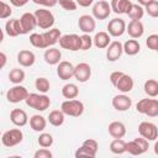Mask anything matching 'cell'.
<instances>
[{
    "label": "cell",
    "instance_id": "obj_39",
    "mask_svg": "<svg viewBox=\"0 0 158 158\" xmlns=\"http://www.w3.org/2000/svg\"><path fill=\"white\" fill-rule=\"evenodd\" d=\"M12 14V9L9 4H6L5 1H1L0 2V19L1 20H5L7 17H10V15Z\"/></svg>",
    "mask_w": 158,
    "mask_h": 158
},
{
    "label": "cell",
    "instance_id": "obj_47",
    "mask_svg": "<svg viewBox=\"0 0 158 158\" xmlns=\"http://www.w3.org/2000/svg\"><path fill=\"white\" fill-rule=\"evenodd\" d=\"M37 5H42L46 7H53L58 4V0H32Z\"/></svg>",
    "mask_w": 158,
    "mask_h": 158
},
{
    "label": "cell",
    "instance_id": "obj_23",
    "mask_svg": "<svg viewBox=\"0 0 158 158\" xmlns=\"http://www.w3.org/2000/svg\"><path fill=\"white\" fill-rule=\"evenodd\" d=\"M43 58H44V62L49 65H56L60 62V58H62V53L58 48H54V47H48V49H46L44 54H43Z\"/></svg>",
    "mask_w": 158,
    "mask_h": 158
},
{
    "label": "cell",
    "instance_id": "obj_7",
    "mask_svg": "<svg viewBox=\"0 0 158 158\" xmlns=\"http://www.w3.org/2000/svg\"><path fill=\"white\" fill-rule=\"evenodd\" d=\"M22 139H23V133L20 128H11L4 132L1 137V142L5 147H15L19 143H21Z\"/></svg>",
    "mask_w": 158,
    "mask_h": 158
},
{
    "label": "cell",
    "instance_id": "obj_10",
    "mask_svg": "<svg viewBox=\"0 0 158 158\" xmlns=\"http://www.w3.org/2000/svg\"><path fill=\"white\" fill-rule=\"evenodd\" d=\"M93 16L96 20H105L111 14V5L105 0H99L93 6Z\"/></svg>",
    "mask_w": 158,
    "mask_h": 158
},
{
    "label": "cell",
    "instance_id": "obj_6",
    "mask_svg": "<svg viewBox=\"0 0 158 158\" xmlns=\"http://www.w3.org/2000/svg\"><path fill=\"white\" fill-rule=\"evenodd\" d=\"M30 93L28 90L20 85V84H15V86L10 88L6 93V99L9 102H12V104H17V102H21L23 100H26L28 98Z\"/></svg>",
    "mask_w": 158,
    "mask_h": 158
},
{
    "label": "cell",
    "instance_id": "obj_13",
    "mask_svg": "<svg viewBox=\"0 0 158 158\" xmlns=\"http://www.w3.org/2000/svg\"><path fill=\"white\" fill-rule=\"evenodd\" d=\"M111 104L116 111H127L132 106V99L122 93L120 95H115L112 98Z\"/></svg>",
    "mask_w": 158,
    "mask_h": 158
},
{
    "label": "cell",
    "instance_id": "obj_48",
    "mask_svg": "<svg viewBox=\"0 0 158 158\" xmlns=\"http://www.w3.org/2000/svg\"><path fill=\"white\" fill-rule=\"evenodd\" d=\"M122 74H123V72H121V70H116V72H112L110 74V81H111V84L114 86L116 85V83L118 81V79L122 77Z\"/></svg>",
    "mask_w": 158,
    "mask_h": 158
},
{
    "label": "cell",
    "instance_id": "obj_42",
    "mask_svg": "<svg viewBox=\"0 0 158 158\" xmlns=\"http://www.w3.org/2000/svg\"><path fill=\"white\" fill-rule=\"evenodd\" d=\"M58 4L60 5V7H63L67 11H74L77 10V1L75 0H58Z\"/></svg>",
    "mask_w": 158,
    "mask_h": 158
},
{
    "label": "cell",
    "instance_id": "obj_28",
    "mask_svg": "<svg viewBox=\"0 0 158 158\" xmlns=\"http://www.w3.org/2000/svg\"><path fill=\"white\" fill-rule=\"evenodd\" d=\"M30 126H31V128H32L33 131H36V132H42V131H44V128H46V126H47V121H46V118H44L43 116H41V115H33V116H31V118H30Z\"/></svg>",
    "mask_w": 158,
    "mask_h": 158
},
{
    "label": "cell",
    "instance_id": "obj_15",
    "mask_svg": "<svg viewBox=\"0 0 158 158\" xmlns=\"http://www.w3.org/2000/svg\"><path fill=\"white\" fill-rule=\"evenodd\" d=\"M74 69L75 67L67 60H60L57 67V75L62 80H69L72 77H74Z\"/></svg>",
    "mask_w": 158,
    "mask_h": 158
},
{
    "label": "cell",
    "instance_id": "obj_9",
    "mask_svg": "<svg viewBox=\"0 0 158 158\" xmlns=\"http://www.w3.org/2000/svg\"><path fill=\"white\" fill-rule=\"evenodd\" d=\"M138 133L147 141H156L158 138V127L148 121H143L138 125Z\"/></svg>",
    "mask_w": 158,
    "mask_h": 158
},
{
    "label": "cell",
    "instance_id": "obj_2",
    "mask_svg": "<svg viewBox=\"0 0 158 158\" xmlns=\"http://www.w3.org/2000/svg\"><path fill=\"white\" fill-rule=\"evenodd\" d=\"M60 110L68 116L79 117L84 112V104L77 99H67L65 101L62 102Z\"/></svg>",
    "mask_w": 158,
    "mask_h": 158
},
{
    "label": "cell",
    "instance_id": "obj_31",
    "mask_svg": "<svg viewBox=\"0 0 158 158\" xmlns=\"http://www.w3.org/2000/svg\"><path fill=\"white\" fill-rule=\"evenodd\" d=\"M62 95L65 99H75L79 95V89L75 84L68 83L62 88Z\"/></svg>",
    "mask_w": 158,
    "mask_h": 158
},
{
    "label": "cell",
    "instance_id": "obj_27",
    "mask_svg": "<svg viewBox=\"0 0 158 158\" xmlns=\"http://www.w3.org/2000/svg\"><path fill=\"white\" fill-rule=\"evenodd\" d=\"M5 32L10 37H17L19 35H22L19 19H11L5 23Z\"/></svg>",
    "mask_w": 158,
    "mask_h": 158
},
{
    "label": "cell",
    "instance_id": "obj_20",
    "mask_svg": "<svg viewBox=\"0 0 158 158\" xmlns=\"http://www.w3.org/2000/svg\"><path fill=\"white\" fill-rule=\"evenodd\" d=\"M17 62L22 67H32L36 62V56L31 51L22 49L17 53Z\"/></svg>",
    "mask_w": 158,
    "mask_h": 158
},
{
    "label": "cell",
    "instance_id": "obj_30",
    "mask_svg": "<svg viewBox=\"0 0 158 158\" xmlns=\"http://www.w3.org/2000/svg\"><path fill=\"white\" fill-rule=\"evenodd\" d=\"M64 116H65V114L62 110H53L48 115V122L56 127L62 126L64 122Z\"/></svg>",
    "mask_w": 158,
    "mask_h": 158
},
{
    "label": "cell",
    "instance_id": "obj_41",
    "mask_svg": "<svg viewBox=\"0 0 158 158\" xmlns=\"http://www.w3.org/2000/svg\"><path fill=\"white\" fill-rule=\"evenodd\" d=\"M144 11L151 16V17H158V1L153 0L152 2H149L148 5L144 6Z\"/></svg>",
    "mask_w": 158,
    "mask_h": 158
},
{
    "label": "cell",
    "instance_id": "obj_34",
    "mask_svg": "<svg viewBox=\"0 0 158 158\" xmlns=\"http://www.w3.org/2000/svg\"><path fill=\"white\" fill-rule=\"evenodd\" d=\"M9 80L12 84H21L25 80V72L20 68H14L9 73Z\"/></svg>",
    "mask_w": 158,
    "mask_h": 158
},
{
    "label": "cell",
    "instance_id": "obj_1",
    "mask_svg": "<svg viewBox=\"0 0 158 158\" xmlns=\"http://www.w3.org/2000/svg\"><path fill=\"white\" fill-rule=\"evenodd\" d=\"M25 101H26L27 106H30L37 111H44L51 105V99L46 94H42V93L41 94L31 93Z\"/></svg>",
    "mask_w": 158,
    "mask_h": 158
},
{
    "label": "cell",
    "instance_id": "obj_35",
    "mask_svg": "<svg viewBox=\"0 0 158 158\" xmlns=\"http://www.w3.org/2000/svg\"><path fill=\"white\" fill-rule=\"evenodd\" d=\"M127 15H128V17L131 20H141L143 17V15H144V9L139 4H132V6H131V9H130Z\"/></svg>",
    "mask_w": 158,
    "mask_h": 158
},
{
    "label": "cell",
    "instance_id": "obj_24",
    "mask_svg": "<svg viewBox=\"0 0 158 158\" xmlns=\"http://www.w3.org/2000/svg\"><path fill=\"white\" fill-rule=\"evenodd\" d=\"M111 5V10L115 12V14H128L131 6H132V2L130 0H111L110 2Z\"/></svg>",
    "mask_w": 158,
    "mask_h": 158
},
{
    "label": "cell",
    "instance_id": "obj_4",
    "mask_svg": "<svg viewBox=\"0 0 158 158\" xmlns=\"http://www.w3.org/2000/svg\"><path fill=\"white\" fill-rule=\"evenodd\" d=\"M37 25L42 30H49L54 25V15L47 9H38L35 11Z\"/></svg>",
    "mask_w": 158,
    "mask_h": 158
},
{
    "label": "cell",
    "instance_id": "obj_51",
    "mask_svg": "<svg viewBox=\"0 0 158 158\" xmlns=\"http://www.w3.org/2000/svg\"><path fill=\"white\" fill-rule=\"evenodd\" d=\"M0 58H1V64H0V67L4 68L5 64H6V54H5L4 52H1V53H0Z\"/></svg>",
    "mask_w": 158,
    "mask_h": 158
},
{
    "label": "cell",
    "instance_id": "obj_12",
    "mask_svg": "<svg viewBox=\"0 0 158 158\" xmlns=\"http://www.w3.org/2000/svg\"><path fill=\"white\" fill-rule=\"evenodd\" d=\"M20 26H21V32L22 35H26L30 31H32L37 25V19L35 16V14H31V12H25L20 19Z\"/></svg>",
    "mask_w": 158,
    "mask_h": 158
},
{
    "label": "cell",
    "instance_id": "obj_22",
    "mask_svg": "<svg viewBox=\"0 0 158 158\" xmlns=\"http://www.w3.org/2000/svg\"><path fill=\"white\" fill-rule=\"evenodd\" d=\"M43 35V40H44V44H46V48L51 47V46H54L57 42H59L60 37H62V33H60V30L58 28H49V31H46Z\"/></svg>",
    "mask_w": 158,
    "mask_h": 158
},
{
    "label": "cell",
    "instance_id": "obj_16",
    "mask_svg": "<svg viewBox=\"0 0 158 158\" xmlns=\"http://www.w3.org/2000/svg\"><path fill=\"white\" fill-rule=\"evenodd\" d=\"M91 77V67L88 63H79L75 65L74 69V78L79 81V83H85L90 79Z\"/></svg>",
    "mask_w": 158,
    "mask_h": 158
},
{
    "label": "cell",
    "instance_id": "obj_32",
    "mask_svg": "<svg viewBox=\"0 0 158 158\" xmlns=\"http://www.w3.org/2000/svg\"><path fill=\"white\" fill-rule=\"evenodd\" d=\"M143 89H144V93L148 96L156 98L158 95V81L156 79H148V80L144 81Z\"/></svg>",
    "mask_w": 158,
    "mask_h": 158
},
{
    "label": "cell",
    "instance_id": "obj_21",
    "mask_svg": "<svg viewBox=\"0 0 158 158\" xmlns=\"http://www.w3.org/2000/svg\"><path fill=\"white\" fill-rule=\"evenodd\" d=\"M133 79H132V77L131 75H128V74H122V77L118 79V81L116 83V85H115V88L117 89V90H120L121 93H123V94H126V93H130L132 89H133Z\"/></svg>",
    "mask_w": 158,
    "mask_h": 158
},
{
    "label": "cell",
    "instance_id": "obj_33",
    "mask_svg": "<svg viewBox=\"0 0 158 158\" xmlns=\"http://www.w3.org/2000/svg\"><path fill=\"white\" fill-rule=\"evenodd\" d=\"M126 146H127V143L122 138H115L110 143V151L114 154H122L126 152Z\"/></svg>",
    "mask_w": 158,
    "mask_h": 158
},
{
    "label": "cell",
    "instance_id": "obj_53",
    "mask_svg": "<svg viewBox=\"0 0 158 158\" xmlns=\"http://www.w3.org/2000/svg\"><path fill=\"white\" fill-rule=\"evenodd\" d=\"M154 153L158 156V141L154 143Z\"/></svg>",
    "mask_w": 158,
    "mask_h": 158
},
{
    "label": "cell",
    "instance_id": "obj_8",
    "mask_svg": "<svg viewBox=\"0 0 158 158\" xmlns=\"http://www.w3.org/2000/svg\"><path fill=\"white\" fill-rule=\"evenodd\" d=\"M147 149H148V141L142 136L127 142L126 146V152H128L132 156H141L144 152H147Z\"/></svg>",
    "mask_w": 158,
    "mask_h": 158
},
{
    "label": "cell",
    "instance_id": "obj_37",
    "mask_svg": "<svg viewBox=\"0 0 158 158\" xmlns=\"http://www.w3.org/2000/svg\"><path fill=\"white\" fill-rule=\"evenodd\" d=\"M30 42L33 47L36 48H46L44 44V40H43V35L42 33H31L30 35Z\"/></svg>",
    "mask_w": 158,
    "mask_h": 158
},
{
    "label": "cell",
    "instance_id": "obj_25",
    "mask_svg": "<svg viewBox=\"0 0 158 158\" xmlns=\"http://www.w3.org/2000/svg\"><path fill=\"white\" fill-rule=\"evenodd\" d=\"M107 130L110 136H112L114 138H123L126 135V126L121 121H112L109 125Z\"/></svg>",
    "mask_w": 158,
    "mask_h": 158
},
{
    "label": "cell",
    "instance_id": "obj_38",
    "mask_svg": "<svg viewBox=\"0 0 158 158\" xmlns=\"http://www.w3.org/2000/svg\"><path fill=\"white\" fill-rule=\"evenodd\" d=\"M37 142H38V144H40L41 147L48 148V147H51V146L53 144V137H52L51 133H46V132H43V133H41V135L38 136Z\"/></svg>",
    "mask_w": 158,
    "mask_h": 158
},
{
    "label": "cell",
    "instance_id": "obj_43",
    "mask_svg": "<svg viewBox=\"0 0 158 158\" xmlns=\"http://www.w3.org/2000/svg\"><path fill=\"white\" fill-rule=\"evenodd\" d=\"M83 146H84V147H86L91 153H94V154L96 156V152H98L99 144H98V142H96L95 139H93V138H88V139H85V141L83 142Z\"/></svg>",
    "mask_w": 158,
    "mask_h": 158
},
{
    "label": "cell",
    "instance_id": "obj_29",
    "mask_svg": "<svg viewBox=\"0 0 158 158\" xmlns=\"http://www.w3.org/2000/svg\"><path fill=\"white\" fill-rule=\"evenodd\" d=\"M141 51V44L137 40L132 38V40H127L123 43V52L127 56H136L138 52Z\"/></svg>",
    "mask_w": 158,
    "mask_h": 158
},
{
    "label": "cell",
    "instance_id": "obj_14",
    "mask_svg": "<svg viewBox=\"0 0 158 158\" xmlns=\"http://www.w3.org/2000/svg\"><path fill=\"white\" fill-rule=\"evenodd\" d=\"M123 53V44L120 41H114L107 46L106 58L109 62H116Z\"/></svg>",
    "mask_w": 158,
    "mask_h": 158
},
{
    "label": "cell",
    "instance_id": "obj_17",
    "mask_svg": "<svg viewBox=\"0 0 158 158\" xmlns=\"http://www.w3.org/2000/svg\"><path fill=\"white\" fill-rule=\"evenodd\" d=\"M78 26H79V30L83 33H89L90 35L91 32H94V30L96 27L95 17L90 16V15H81L78 20Z\"/></svg>",
    "mask_w": 158,
    "mask_h": 158
},
{
    "label": "cell",
    "instance_id": "obj_26",
    "mask_svg": "<svg viewBox=\"0 0 158 158\" xmlns=\"http://www.w3.org/2000/svg\"><path fill=\"white\" fill-rule=\"evenodd\" d=\"M93 43L96 48L99 49H104V48H107V46L111 43V38H110V35L109 32H104V31H100L98 32L94 38H93Z\"/></svg>",
    "mask_w": 158,
    "mask_h": 158
},
{
    "label": "cell",
    "instance_id": "obj_5",
    "mask_svg": "<svg viewBox=\"0 0 158 158\" xmlns=\"http://www.w3.org/2000/svg\"><path fill=\"white\" fill-rule=\"evenodd\" d=\"M59 46L63 49L75 52V51H79L81 47V38H80V36H78L75 33L63 35L59 40Z\"/></svg>",
    "mask_w": 158,
    "mask_h": 158
},
{
    "label": "cell",
    "instance_id": "obj_49",
    "mask_svg": "<svg viewBox=\"0 0 158 158\" xmlns=\"http://www.w3.org/2000/svg\"><path fill=\"white\" fill-rule=\"evenodd\" d=\"M30 0H10L11 5L16 6V7H21V6H25Z\"/></svg>",
    "mask_w": 158,
    "mask_h": 158
},
{
    "label": "cell",
    "instance_id": "obj_54",
    "mask_svg": "<svg viewBox=\"0 0 158 158\" xmlns=\"http://www.w3.org/2000/svg\"><path fill=\"white\" fill-rule=\"evenodd\" d=\"M156 52H157V53H158V48H157V51H156Z\"/></svg>",
    "mask_w": 158,
    "mask_h": 158
},
{
    "label": "cell",
    "instance_id": "obj_52",
    "mask_svg": "<svg viewBox=\"0 0 158 158\" xmlns=\"http://www.w3.org/2000/svg\"><path fill=\"white\" fill-rule=\"evenodd\" d=\"M138 1V4L139 5H142V6H146V5H148L149 2H152L153 0H137Z\"/></svg>",
    "mask_w": 158,
    "mask_h": 158
},
{
    "label": "cell",
    "instance_id": "obj_36",
    "mask_svg": "<svg viewBox=\"0 0 158 158\" xmlns=\"http://www.w3.org/2000/svg\"><path fill=\"white\" fill-rule=\"evenodd\" d=\"M35 86H36V89H37L40 93L46 94V93L49 90L51 84H49V80H48L47 78H44V77H38V78L36 79V81H35Z\"/></svg>",
    "mask_w": 158,
    "mask_h": 158
},
{
    "label": "cell",
    "instance_id": "obj_50",
    "mask_svg": "<svg viewBox=\"0 0 158 158\" xmlns=\"http://www.w3.org/2000/svg\"><path fill=\"white\" fill-rule=\"evenodd\" d=\"M75 1L79 6H83V7H88L94 2V0H75Z\"/></svg>",
    "mask_w": 158,
    "mask_h": 158
},
{
    "label": "cell",
    "instance_id": "obj_46",
    "mask_svg": "<svg viewBox=\"0 0 158 158\" xmlns=\"http://www.w3.org/2000/svg\"><path fill=\"white\" fill-rule=\"evenodd\" d=\"M33 157H35V158H52V157H53V154H52V152H51L49 149H47V148L42 147L41 149H38V151H36V152H35Z\"/></svg>",
    "mask_w": 158,
    "mask_h": 158
},
{
    "label": "cell",
    "instance_id": "obj_44",
    "mask_svg": "<svg viewBox=\"0 0 158 158\" xmlns=\"http://www.w3.org/2000/svg\"><path fill=\"white\" fill-rule=\"evenodd\" d=\"M146 44H147V47L149 49L157 51V48H158V35H154L153 33V35L148 36L147 40H146Z\"/></svg>",
    "mask_w": 158,
    "mask_h": 158
},
{
    "label": "cell",
    "instance_id": "obj_45",
    "mask_svg": "<svg viewBox=\"0 0 158 158\" xmlns=\"http://www.w3.org/2000/svg\"><path fill=\"white\" fill-rule=\"evenodd\" d=\"M74 154H75V157H77V158H78V157H90V158H94V157H95V154H94V153H91V152H90L86 147H84L83 144H81V146L75 151V153H74Z\"/></svg>",
    "mask_w": 158,
    "mask_h": 158
},
{
    "label": "cell",
    "instance_id": "obj_3",
    "mask_svg": "<svg viewBox=\"0 0 158 158\" xmlns=\"http://www.w3.org/2000/svg\"><path fill=\"white\" fill-rule=\"evenodd\" d=\"M136 110L139 114L147 115L149 117L158 116V100L157 99H142L137 102Z\"/></svg>",
    "mask_w": 158,
    "mask_h": 158
},
{
    "label": "cell",
    "instance_id": "obj_40",
    "mask_svg": "<svg viewBox=\"0 0 158 158\" xmlns=\"http://www.w3.org/2000/svg\"><path fill=\"white\" fill-rule=\"evenodd\" d=\"M81 38V47H80V51H88L91 48V46L94 44L93 43V38L90 37L89 33H83L80 36Z\"/></svg>",
    "mask_w": 158,
    "mask_h": 158
},
{
    "label": "cell",
    "instance_id": "obj_19",
    "mask_svg": "<svg viewBox=\"0 0 158 158\" xmlns=\"http://www.w3.org/2000/svg\"><path fill=\"white\" fill-rule=\"evenodd\" d=\"M10 120L17 127H22V126H25L28 122L27 114L22 109H14V110H11V112H10Z\"/></svg>",
    "mask_w": 158,
    "mask_h": 158
},
{
    "label": "cell",
    "instance_id": "obj_18",
    "mask_svg": "<svg viewBox=\"0 0 158 158\" xmlns=\"http://www.w3.org/2000/svg\"><path fill=\"white\" fill-rule=\"evenodd\" d=\"M126 31L128 32L131 38H139L144 33V26L139 20H131L128 26L126 27Z\"/></svg>",
    "mask_w": 158,
    "mask_h": 158
},
{
    "label": "cell",
    "instance_id": "obj_11",
    "mask_svg": "<svg viewBox=\"0 0 158 158\" xmlns=\"http://www.w3.org/2000/svg\"><path fill=\"white\" fill-rule=\"evenodd\" d=\"M126 27H127L126 22L122 19L115 17V19L109 21V23H107V32L112 37H120V36H122L125 33Z\"/></svg>",
    "mask_w": 158,
    "mask_h": 158
}]
</instances>
